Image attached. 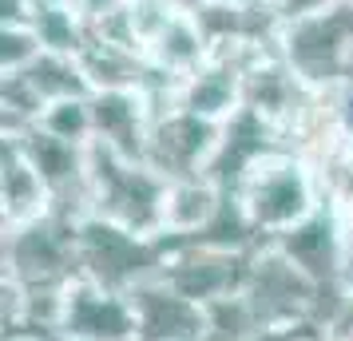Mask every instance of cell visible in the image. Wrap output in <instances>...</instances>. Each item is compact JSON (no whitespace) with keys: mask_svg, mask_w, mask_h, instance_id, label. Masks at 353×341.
Masks as SVG:
<instances>
[{"mask_svg":"<svg viewBox=\"0 0 353 341\" xmlns=\"http://www.w3.org/2000/svg\"><path fill=\"white\" fill-rule=\"evenodd\" d=\"M230 203L242 211L246 227L266 238H278L286 230L302 227L310 214L321 211L314 171L298 155H290L286 147L262 151L234 179Z\"/></svg>","mask_w":353,"mask_h":341,"instance_id":"6da1fadb","label":"cell"},{"mask_svg":"<svg viewBox=\"0 0 353 341\" xmlns=\"http://www.w3.org/2000/svg\"><path fill=\"white\" fill-rule=\"evenodd\" d=\"M64 341H139V313L131 293H115L76 274L64 286L60 329Z\"/></svg>","mask_w":353,"mask_h":341,"instance_id":"7a4b0ae2","label":"cell"},{"mask_svg":"<svg viewBox=\"0 0 353 341\" xmlns=\"http://www.w3.org/2000/svg\"><path fill=\"white\" fill-rule=\"evenodd\" d=\"M223 143V123H210L203 115H191L175 107V112L159 115L147 135L143 163L155 167L163 179H191V175H207L214 151Z\"/></svg>","mask_w":353,"mask_h":341,"instance_id":"3957f363","label":"cell"},{"mask_svg":"<svg viewBox=\"0 0 353 341\" xmlns=\"http://www.w3.org/2000/svg\"><path fill=\"white\" fill-rule=\"evenodd\" d=\"M131 302L139 313V341H207V306L175 293L159 278L135 286Z\"/></svg>","mask_w":353,"mask_h":341,"instance_id":"277c9868","label":"cell"},{"mask_svg":"<svg viewBox=\"0 0 353 341\" xmlns=\"http://www.w3.org/2000/svg\"><path fill=\"white\" fill-rule=\"evenodd\" d=\"M223 187L210 175H191V179H175L167 187V203H163V238L167 242H194L210 234L214 218L223 211Z\"/></svg>","mask_w":353,"mask_h":341,"instance_id":"5b68a950","label":"cell"},{"mask_svg":"<svg viewBox=\"0 0 353 341\" xmlns=\"http://www.w3.org/2000/svg\"><path fill=\"white\" fill-rule=\"evenodd\" d=\"M56 211V195L20 151L17 135H4V230L40 223Z\"/></svg>","mask_w":353,"mask_h":341,"instance_id":"8992f818","label":"cell"},{"mask_svg":"<svg viewBox=\"0 0 353 341\" xmlns=\"http://www.w3.org/2000/svg\"><path fill=\"white\" fill-rule=\"evenodd\" d=\"M147 60H151V68L163 72V76L187 80L194 68H203L210 60V36L203 32V24H199L194 12H179V17L151 40Z\"/></svg>","mask_w":353,"mask_h":341,"instance_id":"52a82bcc","label":"cell"},{"mask_svg":"<svg viewBox=\"0 0 353 341\" xmlns=\"http://www.w3.org/2000/svg\"><path fill=\"white\" fill-rule=\"evenodd\" d=\"M24 80L32 83L44 103H60V99H92V83L83 76V68L76 56H64V52H44L28 72H20Z\"/></svg>","mask_w":353,"mask_h":341,"instance_id":"ba28073f","label":"cell"},{"mask_svg":"<svg viewBox=\"0 0 353 341\" xmlns=\"http://www.w3.org/2000/svg\"><path fill=\"white\" fill-rule=\"evenodd\" d=\"M36 127L56 135V139H68V143H92L96 139L92 99H60V103H48L44 115L36 119Z\"/></svg>","mask_w":353,"mask_h":341,"instance_id":"9c48e42d","label":"cell"},{"mask_svg":"<svg viewBox=\"0 0 353 341\" xmlns=\"http://www.w3.org/2000/svg\"><path fill=\"white\" fill-rule=\"evenodd\" d=\"M44 56V44L32 24H4V76L28 72Z\"/></svg>","mask_w":353,"mask_h":341,"instance_id":"30bf717a","label":"cell"},{"mask_svg":"<svg viewBox=\"0 0 353 341\" xmlns=\"http://www.w3.org/2000/svg\"><path fill=\"white\" fill-rule=\"evenodd\" d=\"M8 341H48V338H36L28 329H17V333H8Z\"/></svg>","mask_w":353,"mask_h":341,"instance_id":"8fae6325","label":"cell"},{"mask_svg":"<svg viewBox=\"0 0 353 341\" xmlns=\"http://www.w3.org/2000/svg\"><path fill=\"white\" fill-rule=\"evenodd\" d=\"M290 341H330V338H310V333H294Z\"/></svg>","mask_w":353,"mask_h":341,"instance_id":"7c38bea8","label":"cell"},{"mask_svg":"<svg viewBox=\"0 0 353 341\" xmlns=\"http://www.w3.org/2000/svg\"><path fill=\"white\" fill-rule=\"evenodd\" d=\"M266 4H270V8H286L290 0H266Z\"/></svg>","mask_w":353,"mask_h":341,"instance_id":"4fadbf2b","label":"cell"}]
</instances>
